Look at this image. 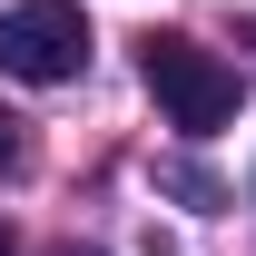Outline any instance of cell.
Instances as JSON below:
<instances>
[{
	"label": "cell",
	"mask_w": 256,
	"mask_h": 256,
	"mask_svg": "<svg viewBox=\"0 0 256 256\" xmlns=\"http://www.w3.org/2000/svg\"><path fill=\"white\" fill-rule=\"evenodd\" d=\"M138 79H148V98H158L188 138L226 128V118H236V98H246V89H236V69H226L217 50H197V40H178V30L138 40Z\"/></svg>",
	"instance_id": "cell-1"
},
{
	"label": "cell",
	"mask_w": 256,
	"mask_h": 256,
	"mask_svg": "<svg viewBox=\"0 0 256 256\" xmlns=\"http://www.w3.org/2000/svg\"><path fill=\"white\" fill-rule=\"evenodd\" d=\"M0 69L30 79V89L79 79V69H89V20H79V0H20V10L0 20Z\"/></svg>",
	"instance_id": "cell-2"
},
{
	"label": "cell",
	"mask_w": 256,
	"mask_h": 256,
	"mask_svg": "<svg viewBox=\"0 0 256 256\" xmlns=\"http://www.w3.org/2000/svg\"><path fill=\"white\" fill-rule=\"evenodd\" d=\"M0 168H20V118L0 108Z\"/></svg>",
	"instance_id": "cell-3"
},
{
	"label": "cell",
	"mask_w": 256,
	"mask_h": 256,
	"mask_svg": "<svg viewBox=\"0 0 256 256\" xmlns=\"http://www.w3.org/2000/svg\"><path fill=\"white\" fill-rule=\"evenodd\" d=\"M0 256H10V226H0Z\"/></svg>",
	"instance_id": "cell-4"
}]
</instances>
